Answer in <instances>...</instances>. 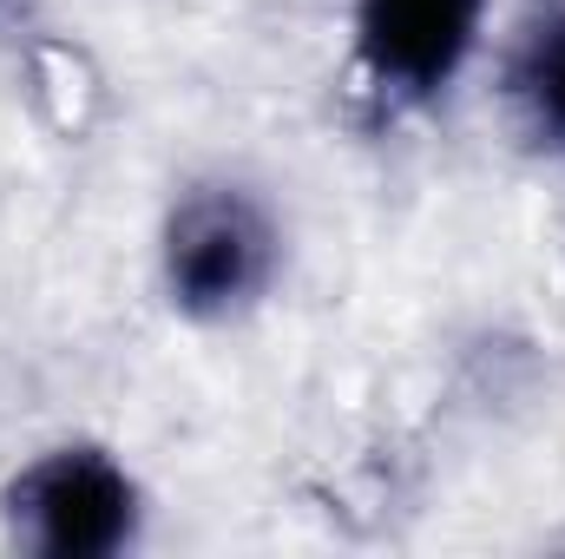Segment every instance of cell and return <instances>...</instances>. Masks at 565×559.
<instances>
[{"label": "cell", "instance_id": "2", "mask_svg": "<svg viewBox=\"0 0 565 559\" xmlns=\"http://www.w3.org/2000/svg\"><path fill=\"white\" fill-rule=\"evenodd\" d=\"M151 500L106 441H53L0 481V527L33 559H119L145 540Z\"/></svg>", "mask_w": 565, "mask_h": 559}, {"label": "cell", "instance_id": "1", "mask_svg": "<svg viewBox=\"0 0 565 559\" xmlns=\"http://www.w3.org/2000/svg\"><path fill=\"white\" fill-rule=\"evenodd\" d=\"M282 277V218L244 178H198L164 204L158 283L191 323H237Z\"/></svg>", "mask_w": 565, "mask_h": 559}, {"label": "cell", "instance_id": "3", "mask_svg": "<svg viewBox=\"0 0 565 559\" xmlns=\"http://www.w3.org/2000/svg\"><path fill=\"white\" fill-rule=\"evenodd\" d=\"M493 0H349V60L362 86L395 106H440L480 60Z\"/></svg>", "mask_w": 565, "mask_h": 559}]
</instances>
